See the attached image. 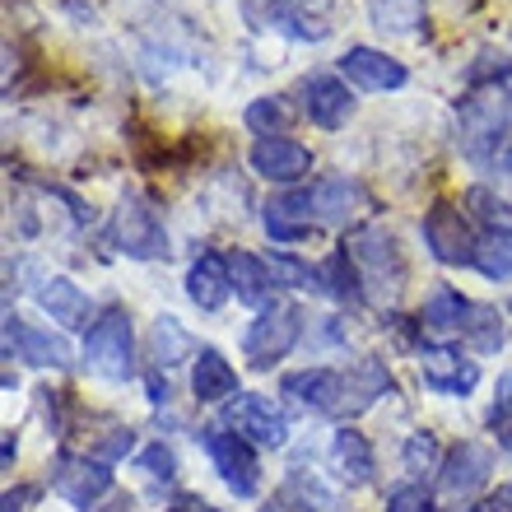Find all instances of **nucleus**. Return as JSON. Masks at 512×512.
<instances>
[{"label":"nucleus","mask_w":512,"mask_h":512,"mask_svg":"<svg viewBox=\"0 0 512 512\" xmlns=\"http://www.w3.org/2000/svg\"><path fill=\"white\" fill-rule=\"evenodd\" d=\"M84 364L94 368L98 378L126 382L135 373V340H131V317L122 308L103 312L89 336H84Z\"/></svg>","instance_id":"obj_1"},{"label":"nucleus","mask_w":512,"mask_h":512,"mask_svg":"<svg viewBox=\"0 0 512 512\" xmlns=\"http://www.w3.org/2000/svg\"><path fill=\"white\" fill-rule=\"evenodd\" d=\"M201 443L215 461V471L224 475V485L238 494V499H252L256 489H261V466L252 457V443H247L243 433H233L229 424H210L201 429Z\"/></svg>","instance_id":"obj_2"},{"label":"nucleus","mask_w":512,"mask_h":512,"mask_svg":"<svg viewBox=\"0 0 512 512\" xmlns=\"http://www.w3.org/2000/svg\"><path fill=\"white\" fill-rule=\"evenodd\" d=\"M298 331H303V312H298L294 303L266 308L252 326H247L243 354L252 359V368H270L275 359H284V354L298 345Z\"/></svg>","instance_id":"obj_3"},{"label":"nucleus","mask_w":512,"mask_h":512,"mask_svg":"<svg viewBox=\"0 0 512 512\" xmlns=\"http://www.w3.org/2000/svg\"><path fill=\"white\" fill-rule=\"evenodd\" d=\"M108 238L122 247L126 256H135V261H154V256L168 252V233H163L159 215H154L145 201H135V196H126V201L112 210Z\"/></svg>","instance_id":"obj_4"},{"label":"nucleus","mask_w":512,"mask_h":512,"mask_svg":"<svg viewBox=\"0 0 512 512\" xmlns=\"http://www.w3.org/2000/svg\"><path fill=\"white\" fill-rule=\"evenodd\" d=\"M350 256L354 266H359V275H364L373 289H382V294H396L405 280V266H401V252H396V238L382 229H359L350 238Z\"/></svg>","instance_id":"obj_5"},{"label":"nucleus","mask_w":512,"mask_h":512,"mask_svg":"<svg viewBox=\"0 0 512 512\" xmlns=\"http://www.w3.org/2000/svg\"><path fill=\"white\" fill-rule=\"evenodd\" d=\"M224 424L256 447H284V438H289V419L270 396H238L224 410Z\"/></svg>","instance_id":"obj_6"},{"label":"nucleus","mask_w":512,"mask_h":512,"mask_svg":"<svg viewBox=\"0 0 512 512\" xmlns=\"http://www.w3.org/2000/svg\"><path fill=\"white\" fill-rule=\"evenodd\" d=\"M424 243L429 252L443 261V266H475V238H471V224L461 210L452 205H433L429 215H424Z\"/></svg>","instance_id":"obj_7"},{"label":"nucleus","mask_w":512,"mask_h":512,"mask_svg":"<svg viewBox=\"0 0 512 512\" xmlns=\"http://www.w3.org/2000/svg\"><path fill=\"white\" fill-rule=\"evenodd\" d=\"M56 494L75 508H94L103 494L112 489V471L108 461H89V457H61L56 461Z\"/></svg>","instance_id":"obj_8"},{"label":"nucleus","mask_w":512,"mask_h":512,"mask_svg":"<svg viewBox=\"0 0 512 512\" xmlns=\"http://www.w3.org/2000/svg\"><path fill=\"white\" fill-rule=\"evenodd\" d=\"M252 168L266 182H303V177L312 173V154L298 140H289V135H261L252 145Z\"/></svg>","instance_id":"obj_9"},{"label":"nucleus","mask_w":512,"mask_h":512,"mask_svg":"<svg viewBox=\"0 0 512 512\" xmlns=\"http://www.w3.org/2000/svg\"><path fill=\"white\" fill-rule=\"evenodd\" d=\"M284 396L312 415H340L345 405V373L336 368H303V373H289L284 378Z\"/></svg>","instance_id":"obj_10"},{"label":"nucleus","mask_w":512,"mask_h":512,"mask_svg":"<svg viewBox=\"0 0 512 512\" xmlns=\"http://www.w3.org/2000/svg\"><path fill=\"white\" fill-rule=\"evenodd\" d=\"M457 140L461 149L471 154L475 163H489L499 154V140H503V112L494 98H466L461 108V126H457Z\"/></svg>","instance_id":"obj_11"},{"label":"nucleus","mask_w":512,"mask_h":512,"mask_svg":"<svg viewBox=\"0 0 512 512\" xmlns=\"http://www.w3.org/2000/svg\"><path fill=\"white\" fill-rule=\"evenodd\" d=\"M312 0H243L252 28H280L289 38H326V24L308 14Z\"/></svg>","instance_id":"obj_12"},{"label":"nucleus","mask_w":512,"mask_h":512,"mask_svg":"<svg viewBox=\"0 0 512 512\" xmlns=\"http://www.w3.org/2000/svg\"><path fill=\"white\" fill-rule=\"evenodd\" d=\"M340 75L354 89H368V94H387V89H401L405 84V66L396 56L378 52V47H350V52L340 56Z\"/></svg>","instance_id":"obj_13"},{"label":"nucleus","mask_w":512,"mask_h":512,"mask_svg":"<svg viewBox=\"0 0 512 512\" xmlns=\"http://www.w3.org/2000/svg\"><path fill=\"white\" fill-rule=\"evenodd\" d=\"M419 373H424V387L438 391V396H466L480 382V368L471 359H461L457 350H447V345H424Z\"/></svg>","instance_id":"obj_14"},{"label":"nucleus","mask_w":512,"mask_h":512,"mask_svg":"<svg viewBox=\"0 0 512 512\" xmlns=\"http://www.w3.org/2000/svg\"><path fill=\"white\" fill-rule=\"evenodd\" d=\"M489 471H494V457H489V447L480 443H461L447 452L443 471H438V485H443L447 499H471L475 489L489 480Z\"/></svg>","instance_id":"obj_15"},{"label":"nucleus","mask_w":512,"mask_h":512,"mask_svg":"<svg viewBox=\"0 0 512 512\" xmlns=\"http://www.w3.org/2000/svg\"><path fill=\"white\" fill-rule=\"evenodd\" d=\"M303 108H308L312 126L336 131V126L350 122L354 98H350V89H345L336 75H308V80H303Z\"/></svg>","instance_id":"obj_16"},{"label":"nucleus","mask_w":512,"mask_h":512,"mask_svg":"<svg viewBox=\"0 0 512 512\" xmlns=\"http://www.w3.org/2000/svg\"><path fill=\"white\" fill-rule=\"evenodd\" d=\"M5 350H19V359L38 368H66L70 364V345L52 331H38V326L19 322V317H5Z\"/></svg>","instance_id":"obj_17"},{"label":"nucleus","mask_w":512,"mask_h":512,"mask_svg":"<svg viewBox=\"0 0 512 512\" xmlns=\"http://www.w3.org/2000/svg\"><path fill=\"white\" fill-rule=\"evenodd\" d=\"M317 215H312V191H284L266 205V233L275 243H298L308 238Z\"/></svg>","instance_id":"obj_18"},{"label":"nucleus","mask_w":512,"mask_h":512,"mask_svg":"<svg viewBox=\"0 0 512 512\" xmlns=\"http://www.w3.org/2000/svg\"><path fill=\"white\" fill-rule=\"evenodd\" d=\"M187 294H191V303H196V308H205V312L224 308V303H229V294H233L229 261H224V256H215V252L196 256V266L187 270Z\"/></svg>","instance_id":"obj_19"},{"label":"nucleus","mask_w":512,"mask_h":512,"mask_svg":"<svg viewBox=\"0 0 512 512\" xmlns=\"http://www.w3.org/2000/svg\"><path fill=\"white\" fill-rule=\"evenodd\" d=\"M387 391H391V373L382 359H354L350 373H345V405H340V415H359V410H368Z\"/></svg>","instance_id":"obj_20"},{"label":"nucleus","mask_w":512,"mask_h":512,"mask_svg":"<svg viewBox=\"0 0 512 512\" xmlns=\"http://www.w3.org/2000/svg\"><path fill=\"white\" fill-rule=\"evenodd\" d=\"M229 280H233V294H238V303H247V308H261V312H266L270 289H275V275H270V266L261 261V256L233 252V256H229Z\"/></svg>","instance_id":"obj_21"},{"label":"nucleus","mask_w":512,"mask_h":512,"mask_svg":"<svg viewBox=\"0 0 512 512\" xmlns=\"http://www.w3.org/2000/svg\"><path fill=\"white\" fill-rule=\"evenodd\" d=\"M191 391L205 405L229 401L233 391H238V373H233V364L219 350H201L196 354V368H191Z\"/></svg>","instance_id":"obj_22"},{"label":"nucleus","mask_w":512,"mask_h":512,"mask_svg":"<svg viewBox=\"0 0 512 512\" xmlns=\"http://www.w3.org/2000/svg\"><path fill=\"white\" fill-rule=\"evenodd\" d=\"M38 303H42V312L61 326H84V317H89V298H84V289L75 280H66V275L42 280Z\"/></svg>","instance_id":"obj_23"},{"label":"nucleus","mask_w":512,"mask_h":512,"mask_svg":"<svg viewBox=\"0 0 512 512\" xmlns=\"http://www.w3.org/2000/svg\"><path fill=\"white\" fill-rule=\"evenodd\" d=\"M466 317H471V303L457 289H433L424 312H419V326L433 336H457V331H466Z\"/></svg>","instance_id":"obj_24"},{"label":"nucleus","mask_w":512,"mask_h":512,"mask_svg":"<svg viewBox=\"0 0 512 512\" xmlns=\"http://www.w3.org/2000/svg\"><path fill=\"white\" fill-rule=\"evenodd\" d=\"M354 205H359V187H354L350 177H322L312 187V215H317V224H345L354 215Z\"/></svg>","instance_id":"obj_25"},{"label":"nucleus","mask_w":512,"mask_h":512,"mask_svg":"<svg viewBox=\"0 0 512 512\" xmlns=\"http://www.w3.org/2000/svg\"><path fill=\"white\" fill-rule=\"evenodd\" d=\"M331 461H336V471L345 475L350 485H368V480H373V447H368L364 433L340 429L336 443H331Z\"/></svg>","instance_id":"obj_26"},{"label":"nucleus","mask_w":512,"mask_h":512,"mask_svg":"<svg viewBox=\"0 0 512 512\" xmlns=\"http://www.w3.org/2000/svg\"><path fill=\"white\" fill-rule=\"evenodd\" d=\"M368 19L382 33H419L424 28V0H368Z\"/></svg>","instance_id":"obj_27"},{"label":"nucleus","mask_w":512,"mask_h":512,"mask_svg":"<svg viewBox=\"0 0 512 512\" xmlns=\"http://www.w3.org/2000/svg\"><path fill=\"white\" fill-rule=\"evenodd\" d=\"M322 284L340 298V303H359V298H364V289H359V284H364V275H359V266H354L350 247H340V252L326 256V266H322Z\"/></svg>","instance_id":"obj_28"},{"label":"nucleus","mask_w":512,"mask_h":512,"mask_svg":"<svg viewBox=\"0 0 512 512\" xmlns=\"http://www.w3.org/2000/svg\"><path fill=\"white\" fill-rule=\"evenodd\" d=\"M475 266H480V275H489V280H512V229L485 233L480 247H475Z\"/></svg>","instance_id":"obj_29"},{"label":"nucleus","mask_w":512,"mask_h":512,"mask_svg":"<svg viewBox=\"0 0 512 512\" xmlns=\"http://www.w3.org/2000/svg\"><path fill=\"white\" fill-rule=\"evenodd\" d=\"M280 499L289 503L294 512H326V508H336V494H331L322 480H312V475H289V485H284Z\"/></svg>","instance_id":"obj_30"},{"label":"nucleus","mask_w":512,"mask_h":512,"mask_svg":"<svg viewBox=\"0 0 512 512\" xmlns=\"http://www.w3.org/2000/svg\"><path fill=\"white\" fill-rule=\"evenodd\" d=\"M461 336L471 340L480 354H494L503 345V317L494 308H485V303H471V317H466V331Z\"/></svg>","instance_id":"obj_31"},{"label":"nucleus","mask_w":512,"mask_h":512,"mask_svg":"<svg viewBox=\"0 0 512 512\" xmlns=\"http://www.w3.org/2000/svg\"><path fill=\"white\" fill-rule=\"evenodd\" d=\"M466 210H471L480 224H485L489 233H499V229H512V205L499 201L489 187H471L466 191Z\"/></svg>","instance_id":"obj_32"},{"label":"nucleus","mask_w":512,"mask_h":512,"mask_svg":"<svg viewBox=\"0 0 512 512\" xmlns=\"http://www.w3.org/2000/svg\"><path fill=\"white\" fill-rule=\"evenodd\" d=\"M289 103L284 98H256L252 108H247V126H252L256 135H284V126H289Z\"/></svg>","instance_id":"obj_33"},{"label":"nucleus","mask_w":512,"mask_h":512,"mask_svg":"<svg viewBox=\"0 0 512 512\" xmlns=\"http://www.w3.org/2000/svg\"><path fill=\"white\" fill-rule=\"evenodd\" d=\"M187 350H191V340L177 326V317H159L154 322V364H177Z\"/></svg>","instance_id":"obj_34"},{"label":"nucleus","mask_w":512,"mask_h":512,"mask_svg":"<svg viewBox=\"0 0 512 512\" xmlns=\"http://www.w3.org/2000/svg\"><path fill=\"white\" fill-rule=\"evenodd\" d=\"M270 275H275V284H289V289H312V284H322V270H312L308 261H298V256H289V252L270 256Z\"/></svg>","instance_id":"obj_35"},{"label":"nucleus","mask_w":512,"mask_h":512,"mask_svg":"<svg viewBox=\"0 0 512 512\" xmlns=\"http://www.w3.org/2000/svg\"><path fill=\"white\" fill-rule=\"evenodd\" d=\"M405 471H415V475L443 471V466H438V438H433V433H410V438H405Z\"/></svg>","instance_id":"obj_36"},{"label":"nucleus","mask_w":512,"mask_h":512,"mask_svg":"<svg viewBox=\"0 0 512 512\" xmlns=\"http://www.w3.org/2000/svg\"><path fill=\"white\" fill-rule=\"evenodd\" d=\"M140 466H145V471L154 475V480H173L177 457H173V447L154 443V447H145V452H140Z\"/></svg>","instance_id":"obj_37"},{"label":"nucleus","mask_w":512,"mask_h":512,"mask_svg":"<svg viewBox=\"0 0 512 512\" xmlns=\"http://www.w3.org/2000/svg\"><path fill=\"white\" fill-rule=\"evenodd\" d=\"M387 512H429V494L419 485H396L387 494Z\"/></svg>","instance_id":"obj_38"},{"label":"nucleus","mask_w":512,"mask_h":512,"mask_svg":"<svg viewBox=\"0 0 512 512\" xmlns=\"http://www.w3.org/2000/svg\"><path fill=\"white\" fill-rule=\"evenodd\" d=\"M131 443H135V433H131V429H112L108 438H98V461H117V457H126V452H131Z\"/></svg>","instance_id":"obj_39"},{"label":"nucleus","mask_w":512,"mask_h":512,"mask_svg":"<svg viewBox=\"0 0 512 512\" xmlns=\"http://www.w3.org/2000/svg\"><path fill=\"white\" fill-rule=\"evenodd\" d=\"M508 419H512V373H503V378H499V401H494L489 424H508Z\"/></svg>","instance_id":"obj_40"},{"label":"nucleus","mask_w":512,"mask_h":512,"mask_svg":"<svg viewBox=\"0 0 512 512\" xmlns=\"http://www.w3.org/2000/svg\"><path fill=\"white\" fill-rule=\"evenodd\" d=\"M471 512H512V485H499L485 503H475Z\"/></svg>","instance_id":"obj_41"},{"label":"nucleus","mask_w":512,"mask_h":512,"mask_svg":"<svg viewBox=\"0 0 512 512\" xmlns=\"http://www.w3.org/2000/svg\"><path fill=\"white\" fill-rule=\"evenodd\" d=\"M494 429H499V438H503V447H508V452H512V419H508V424H494Z\"/></svg>","instance_id":"obj_42"},{"label":"nucleus","mask_w":512,"mask_h":512,"mask_svg":"<svg viewBox=\"0 0 512 512\" xmlns=\"http://www.w3.org/2000/svg\"><path fill=\"white\" fill-rule=\"evenodd\" d=\"M503 168H508V173H512V149H508V154H503Z\"/></svg>","instance_id":"obj_43"}]
</instances>
